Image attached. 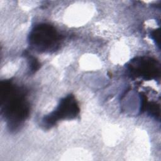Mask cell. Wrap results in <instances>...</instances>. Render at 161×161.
Here are the masks:
<instances>
[{"label":"cell","mask_w":161,"mask_h":161,"mask_svg":"<svg viewBox=\"0 0 161 161\" xmlns=\"http://www.w3.org/2000/svg\"><path fill=\"white\" fill-rule=\"evenodd\" d=\"M0 97L1 111L8 125L13 128H17L29 114V106L25 92L11 81H2Z\"/></svg>","instance_id":"obj_1"},{"label":"cell","mask_w":161,"mask_h":161,"mask_svg":"<svg viewBox=\"0 0 161 161\" xmlns=\"http://www.w3.org/2000/svg\"><path fill=\"white\" fill-rule=\"evenodd\" d=\"M61 36L52 25L47 23L36 25L29 35L30 45L40 52H50L55 49Z\"/></svg>","instance_id":"obj_2"},{"label":"cell","mask_w":161,"mask_h":161,"mask_svg":"<svg viewBox=\"0 0 161 161\" xmlns=\"http://www.w3.org/2000/svg\"><path fill=\"white\" fill-rule=\"evenodd\" d=\"M79 113L78 104L72 95H69L62 99L57 108L44 118L46 126L53 125L57 121L63 119H72Z\"/></svg>","instance_id":"obj_3"},{"label":"cell","mask_w":161,"mask_h":161,"mask_svg":"<svg viewBox=\"0 0 161 161\" xmlns=\"http://www.w3.org/2000/svg\"><path fill=\"white\" fill-rule=\"evenodd\" d=\"M128 68L135 76L145 79L156 78L160 75V64L156 60L150 57H140L132 60Z\"/></svg>","instance_id":"obj_4"},{"label":"cell","mask_w":161,"mask_h":161,"mask_svg":"<svg viewBox=\"0 0 161 161\" xmlns=\"http://www.w3.org/2000/svg\"><path fill=\"white\" fill-rule=\"evenodd\" d=\"M152 36L155 41H158L159 43V31L158 30H154L152 33Z\"/></svg>","instance_id":"obj_5"}]
</instances>
